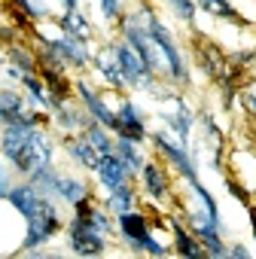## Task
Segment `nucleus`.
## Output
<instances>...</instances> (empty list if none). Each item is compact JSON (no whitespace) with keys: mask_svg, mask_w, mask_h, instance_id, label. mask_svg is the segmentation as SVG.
<instances>
[{"mask_svg":"<svg viewBox=\"0 0 256 259\" xmlns=\"http://www.w3.org/2000/svg\"><path fill=\"white\" fill-rule=\"evenodd\" d=\"M0 156L22 177H31L52 165L55 141L43 128V116L37 110L25 119L4 122V128H0Z\"/></svg>","mask_w":256,"mask_h":259,"instance_id":"obj_1","label":"nucleus"},{"mask_svg":"<svg viewBox=\"0 0 256 259\" xmlns=\"http://www.w3.org/2000/svg\"><path fill=\"white\" fill-rule=\"evenodd\" d=\"M7 201L25 220V241H22L25 250H37V247L49 244L64 229V220H61V213L55 207V198L43 195L31 180L13 186L10 195H7Z\"/></svg>","mask_w":256,"mask_h":259,"instance_id":"obj_2","label":"nucleus"},{"mask_svg":"<svg viewBox=\"0 0 256 259\" xmlns=\"http://www.w3.org/2000/svg\"><path fill=\"white\" fill-rule=\"evenodd\" d=\"M64 229H67V244L76 256H101L107 247V238L113 235L110 210L95 204L89 195L73 204V220Z\"/></svg>","mask_w":256,"mask_h":259,"instance_id":"obj_3","label":"nucleus"},{"mask_svg":"<svg viewBox=\"0 0 256 259\" xmlns=\"http://www.w3.org/2000/svg\"><path fill=\"white\" fill-rule=\"evenodd\" d=\"M138 16H141V22H144L147 34H150V40L156 43V49H159V55H162V61H165V70H168L171 82L186 85V82H189V67H186V58H183V52H180L174 34L153 16V10H150L147 4H141Z\"/></svg>","mask_w":256,"mask_h":259,"instance_id":"obj_4","label":"nucleus"},{"mask_svg":"<svg viewBox=\"0 0 256 259\" xmlns=\"http://www.w3.org/2000/svg\"><path fill=\"white\" fill-rule=\"evenodd\" d=\"M116 229H119V235L125 238V244L132 247V250L150 253V256H168V247L159 244V241L153 238L150 220H147L144 213H138V210H125V213H119Z\"/></svg>","mask_w":256,"mask_h":259,"instance_id":"obj_5","label":"nucleus"},{"mask_svg":"<svg viewBox=\"0 0 256 259\" xmlns=\"http://www.w3.org/2000/svg\"><path fill=\"white\" fill-rule=\"evenodd\" d=\"M189 229H192V235L201 241V247H204L207 256H226L229 247L223 244V223H217L204 207L189 213Z\"/></svg>","mask_w":256,"mask_h":259,"instance_id":"obj_6","label":"nucleus"},{"mask_svg":"<svg viewBox=\"0 0 256 259\" xmlns=\"http://www.w3.org/2000/svg\"><path fill=\"white\" fill-rule=\"evenodd\" d=\"M116 138H128V141H135V144H141V141H147L150 135H147V122H144V116H141V110H138V104L135 101H122L119 107H116Z\"/></svg>","mask_w":256,"mask_h":259,"instance_id":"obj_7","label":"nucleus"},{"mask_svg":"<svg viewBox=\"0 0 256 259\" xmlns=\"http://www.w3.org/2000/svg\"><path fill=\"white\" fill-rule=\"evenodd\" d=\"M153 144L159 147V153L177 168V174L183 177V180H192V177H198V168H195V156H189V150L183 147V144H177V141H171V138H165L162 132H156L153 135Z\"/></svg>","mask_w":256,"mask_h":259,"instance_id":"obj_8","label":"nucleus"},{"mask_svg":"<svg viewBox=\"0 0 256 259\" xmlns=\"http://www.w3.org/2000/svg\"><path fill=\"white\" fill-rule=\"evenodd\" d=\"M113 52H116V58H119V67H122V73H125V79H128V85H144L150 76H156L147 64H144V58L128 46L125 40H119V43H113Z\"/></svg>","mask_w":256,"mask_h":259,"instance_id":"obj_9","label":"nucleus"},{"mask_svg":"<svg viewBox=\"0 0 256 259\" xmlns=\"http://www.w3.org/2000/svg\"><path fill=\"white\" fill-rule=\"evenodd\" d=\"M49 43L55 46V52L61 55V61L64 64H70V67H86V64H92V49H89V40H82V37H73V34H58V37H49Z\"/></svg>","mask_w":256,"mask_h":259,"instance_id":"obj_10","label":"nucleus"},{"mask_svg":"<svg viewBox=\"0 0 256 259\" xmlns=\"http://www.w3.org/2000/svg\"><path fill=\"white\" fill-rule=\"evenodd\" d=\"M73 95H79V101H82V107L89 110V116L95 119V122H101V125H107L110 128V132H113V128H116V110H110L107 107V101L89 85V82H73Z\"/></svg>","mask_w":256,"mask_h":259,"instance_id":"obj_11","label":"nucleus"},{"mask_svg":"<svg viewBox=\"0 0 256 259\" xmlns=\"http://www.w3.org/2000/svg\"><path fill=\"white\" fill-rule=\"evenodd\" d=\"M52 119H55V125L61 128V132H67V135H76L79 128L86 132V128L95 122L82 104H79V107H73V104H67V101L55 104V110H52Z\"/></svg>","mask_w":256,"mask_h":259,"instance_id":"obj_12","label":"nucleus"},{"mask_svg":"<svg viewBox=\"0 0 256 259\" xmlns=\"http://www.w3.org/2000/svg\"><path fill=\"white\" fill-rule=\"evenodd\" d=\"M92 64H95V70L104 76V82H107L110 89L122 92V89L128 85V79H125V73H122V67H119V58H116V52H113V46H104V49L92 58Z\"/></svg>","mask_w":256,"mask_h":259,"instance_id":"obj_13","label":"nucleus"},{"mask_svg":"<svg viewBox=\"0 0 256 259\" xmlns=\"http://www.w3.org/2000/svg\"><path fill=\"white\" fill-rule=\"evenodd\" d=\"M141 183H144V189H147V195L153 201H165L168 192H171V180H168V174H165V168L159 162H144Z\"/></svg>","mask_w":256,"mask_h":259,"instance_id":"obj_14","label":"nucleus"},{"mask_svg":"<svg viewBox=\"0 0 256 259\" xmlns=\"http://www.w3.org/2000/svg\"><path fill=\"white\" fill-rule=\"evenodd\" d=\"M31 113H34V107H31V101L22 92H16V89H0V125H4V122H16V119H25Z\"/></svg>","mask_w":256,"mask_h":259,"instance_id":"obj_15","label":"nucleus"},{"mask_svg":"<svg viewBox=\"0 0 256 259\" xmlns=\"http://www.w3.org/2000/svg\"><path fill=\"white\" fill-rule=\"evenodd\" d=\"M95 174H98L101 189H107V192L132 180V174H128V168L122 165V159H119L116 153H113V156H104V159H101V165L95 168Z\"/></svg>","mask_w":256,"mask_h":259,"instance_id":"obj_16","label":"nucleus"},{"mask_svg":"<svg viewBox=\"0 0 256 259\" xmlns=\"http://www.w3.org/2000/svg\"><path fill=\"white\" fill-rule=\"evenodd\" d=\"M37 73H40V79L46 82V92L52 95L55 104H61V101H67V98L73 95V82L64 76V67H46V64H40Z\"/></svg>","mask_w":256,"mask_h":259,"instance_id":"obj_17","label":"nucleus"},{"mask_svg":"<svg viewBox=\"0 0 256 259\" xmlns=\"http://www.w3.org/2000/svg\"><path fill=\"white\" fill-rule=\"evenodd\" d=\"M162 119L168 122V128L177 135V141L180 144H189V135H192V110L183 104V101H174V110H165L162 113Z\"/></svg>","mask_w":256,"mask_h":259,"instance_id":"obj_18","label":"nucleus"},{"mask_svg":"<svg viewBox=\"0 0 256 259\" xmlns=\"http://www.w3.org/2000/svg\"><path fill=\"white\" fill-rule=\"evenodd\" d=\"M195 55H198V64H201V70L210 76V79H220L226 70H229V58L223 55V49L220 46H198L195 49Z\"/></svg>","mask_w":256,"mask_h":259,"instance_id":"obj_19","label":"nucleus"},{"mask_svg":"<svg viewBox=\"0 0 256 259\" xmlns=\"http://www.w3.org/2000/svg\"><path fill=\"white\" fill-rule=\"evenodd\" d=\"M64 147H67V153H70V159L79 165V168H89V171H95L98 165H101V153L86 141V138H67L64 141Z\"/></svg>","mask_w":256,"mask_h":259,"instance_id":"obj_20","label":"nucleus"},{"mask_svg":"<svg viewBox=\"0 0 256 259\" xmlns=\"http://www.w3.org/2000/svg\"><path fill=\"white\" fill-rule=\"evenodd\" d=\"M171 232H174V244H177V253L180 256H186V259H201V256H207L204 253V247H201V241L192 235V229H186L183 223H171Z\"/></svg>","mask_w":256,"mask_h":259,"instance_id":"obj_21","label":"nucleus"},{"mask_svg":"<svg viewBox=\"0 0 256 259\" xmlns=\"http://www.w3.org/2000/svg\"><path fill=\"white\" fill-rule=\"evenodd\" d=\"M113 153L122 159V165L128 168V174H141V168H144V156H141V150H138V144L135 141H128V138H116V147H113Z\"/></svg>","mask_w":256,"mask_h":259,"instance_id":"obj_22","label":"nucleus"},{"mask_svg":"<svg viewBox=\"0 0 256 259\" xmlns=\"http://www.w3.org/2000/svg\"><path fill=\"white\" fill-rule=\"evenodd\" d=\"M82 138L101 153V156H113V147H116V138L110 135V128L107 125H101V122H92L86 132H82Z\"/></svg>","mask_w":256,"mask_h":259,"instance_id":"obj_23","label":"nucleus"},{"mask_svg":"<svg viewBox=\"0 0 256 259\" xmlns=\"http://www.w3.org/2000/svg\"><path fill=\"white\" fill-rule=\"evenodd\" d=\"M135 189L128 186V183H122V186H116V189H110L107 192V201H104V207L110 210V213H125V210H135Z\"/></svg>","mask_w":256,"mask_h":259,"instance_id":"obj_24","label":"nucleus"},{"mask_svg":"<svg viewBox=\"0 0 256 259\" xmlns=\"http://www.w3.org/2000/svg\"><path fill=\"white\" fill-rule=\"evenodd\" d=\"M7 64L19 67L22 73H25V70H37V67H40V64H37V52H34V49H28L25 43H10V46H7Z\"/></svg>","mask_w":256,"mask_h":259,"instance_id":"obj_25","label":"nucleus"},{"mask_svg":"<svg viewBox=\"0 0 256 259\" xmlns=\"http://www.w3.org/2000/svg\"><path fill=\"white\" fill-rule=\"evenodd\" d=\"M195 7H198L201 13H207V16H217V19H229V22L244 25L241 13L232 7V0H195Z\"/></svg>","mask_w":256,"mask_h":259,"instance_id":"obj_26","label":"nucleus"},{"mask_svg":"<svg viewBox=\"0 0 256 259\" xmlns=\"http://www.w3.org/2000/svg\"><path fill=\"white\" fill-rule=\"evenodd\" d=\"M61 31H64V34H73V37H82V40L92 37V25H89V19L82 16V10H64V16H61Z\"/></svg>","mask_w":256,"mask_h":259,"instance_id":"obj_27","label":"nucleus"},{"mask_svg":"<svg viewBox=\"0 0 256 259\" xmlns=\"http://www.w3.org/2000/svg\"><path fill=\"white\" fill-rule=\"evenodd\" d=\"M10 7H16L22 16L28 19H49L52 13L46 10V4H40V0H10Z\"/></svg>","mask_w":256,"mask_h":259,"instance_id":"obj_28","label":"nucleus"},{"mask_svg":"<svg viewBox=\"0 0 256 259\" xmlns=\"http://www.w3.org/2000/svg\"><path fill=\"white\" fill-rule=\"evenodd\" d=\"M168 7H171V13H174L180 22H192L195 13H198L195 0H168Z\"/></svg>","mask_w":256,"mask_h":259,"instance_id":"obj_29","label":"nucleus"},{"mask_svg":"<svg viewBox=\"0 0 256 259\" xmlns=\"http://www.w3.org/2000/svg\"><path fill=\"white\" fill-rule=\"evenodd\" d=\"M98 4H101V19L104 22L122 19V0H98Z\"/></svg>","mask_w":256,"mask_h":259,"instance_id":"obj_30","label":"nucleus"},{"mask_svg":"<svg viewBox=\"0 0 256 259\" xmlns=\"http://www.w3.org/2000/svg\"><path fill=\"white\" fill-rule=\"evenodd\" d=\"M13 189V171L7 168V162H0V201H4Z\"/></svg>","mask_w":256,"mask_h":259,"instance_id":"obj_31","label":"nucleus"},{"mask_svg":"<svg viewBox=\"0 0 256 259\" xmlns=\"http://www.w3.org/2000/svg\"><path fill=\"white\" fill-rule=\"evenodd\" d=\"M226 186H229V192H232L235 198H241V201H250V195H247V189H244V186H238L235 180H226Z\"/></svg>","mask_w":256,"mask_h":259,"instance_id":"obj_32","label":"nucleus"},{"mask_svg":"<svg viewBox=\"0 0 256 259\" xmlns=\"http://www.w3.org/2000/svg\"><path fill=\"white\" fill-rule=\"evenodd\" d=\"M226 256H232V259H247V256H250V250H247L244 244H235V247H229V250H226Z\"/></svg>","mask_w":256,"mask_h":259,"instance_id":"obj_33","label":"nucleus"},{"mask_svg":"<svg viewBox=\"0 0 256 259\" xmlns=\"http://www.w3.org/2000/svg\"><path fill=\"white\" fill-rule=\"evenodd\" d=\"M244 104H247V110H250V113H253V119H256V95H250V92H247V95H244Z\"/></svg>","mask_w":256,"mask_h":259,"instance_id":"obj_34","label":"nucleus"},{"mask_svg":"<svg viewBox=\"0 0 256 259\" xmlns=\"http://www.w3.org/2000/svg\"><path fill=\"white\" fill-rule=\"evenodd\" d=\"M247 213H250V223H253V238H256V207L247 204Z\"/></svg>","mask_w":256,"mask_h":259,"instance_id":"obj_35","label":"nucleus"}]
</instances>
